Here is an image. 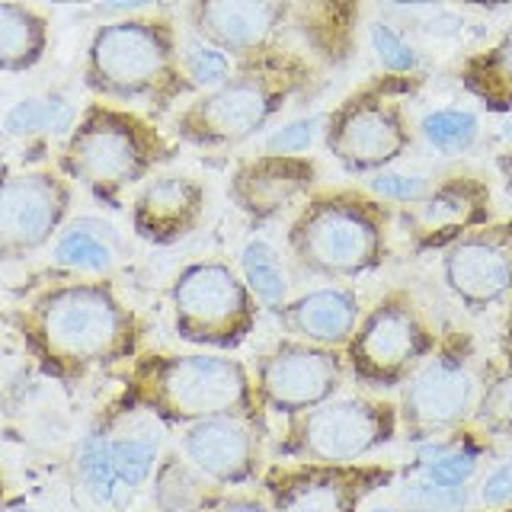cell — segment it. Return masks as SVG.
<instances>
[{
  "label": "cell",
  "instance_id": "obj_10",
  "mask_svg": "<svg viewBox=\"0 0 512 512\" xmlns=\"http://www.w3.org/2000/svg\"><path fill=\"white\" fill-rule=\"evenodd\" d=\"M173 320L183 340L234 349L256 327V301L244 276L221 260L186 266L170 288Z\"/></svg>",
  "mask_w": 512,
  "mask_h": 512
},
{
  "label": "cell",
  "instance_id": "obj_40",
  "mask_svg": "<svg viewBox=\"0 0 512 512\" xmlns=\"http://www.w3.org/2000/svg\"><path fill=\"white\" fill-rule=\"evenodd\" d=\"M154 4V0H106L103 10L109 13H125V10H141V7H148Z\"/></svg>",
  "mask_w": 512,
  "mask_h": 512
},
{
  "label": "cell",
  "instance_id": "obj_36",
  "mask_svg": "<svg viewBox=\"0 0 512 512\" xmlns=\"http://www.w3.org/2000/svg\"><path fill=\"white\" fill-rule=\"evenodd\" d=\"M372 45H375V52L381 58V64L388 71L394 74H407L416 68V55H413V48L397 36V32L391 26H384V23H375L372 26Z\"/></svg>",
  "mask_w": 512,
  "mask_h": 512
},
{
  "label": "cell",
  "instance_id": "obj_39",
  "mask_svg": "<svg viewBox=\"0 0 512 512\" xmlns=\"http://www.w3.org/2000/svg\"><path fill=\"white\" fill-rule=\"evenodd\" d=\"M205 512H272V509L260 496H231V500H218L215 506H208Z\"/></svg>",
  "mask_w": 512,
  "mask_h": 512
},
{
  "label": "cell",
  "instance_id": "obj_17",
  "mask_svg": "<svg viewBox=\"0 0 512 512\" xmlns=\"http://www.w3.org/2000/svg\"><path fill=\"white\" fill-rule=\"evenodd\" d=\"M263 420L212 416L186 426L183 455L218 487H244L263 471Z\"/></svg>",
  "mask_w": 512,
  "mask_h": 512
},
{
  "label": "cell",
  "instance_id": "obj_47",
  "mask_svg": "<svg viewBox=\"0 0 512 512\" xmlns=\"http://www.w3.org/2000/svg\"><path fill=\"white\" fill-rule=\"evenodd\" d=\"M506 135H509V138H512V125H509V132H506Z\"/></svg>",
  "mask_w": 512,
  "mask_h": 512
},
{
  "label": "cell",
  "instance_id": "obj_3",
  "mask_svg": "<svg viewBox=\"0 0 512 512\" xmlns=\"http://www.w3.org/2000/svg\"><path fill=\"white\" fill-rule=\"evenodd\" d=\"M125 400L144 407L167 423H202L212 416H247L263 420L253 391V375L228 356H144L125 378Z\"/></svg>",
  "mask_w": 512,
  "mask_h": 512
},
{
  "label": "cell",
  "instance_id": "obj_13",
  "mask_svg": "<svg viewBox=\"0 0 512 512\" xmlns=\"http://www.w3.org/2000/svg\"><path fill=\"white\" fill-rule=\"evenodd\" d=\"M282 74L247 71L228 77L221 87L205 93L199 103H192L176 119V128H180L183 138L196 144H237L256 135L288 96V84L292 80H282L279 84L276 77Z\"/></svg>",
  "mask_w": 512,
  "mask_h": 512
},
{
  "label": "cell",
  "instance_id": "obj_42",
  "mask_svg": "<svg viewBox=\"0 0 512 512\" xmlns=\"http://www.w3.org/2000/svg\"><path fill=\"white\" fill-rule=\"evenodd\" d=\"M391 4H416L420 7V4H432V0H391Z\"/></svg>",
  "mask_w": 512,
  "mask_h": 512
},
{
  "label": "cell",
  "instance_id": "obj_8",
  "mask_svg": "<svg viewBox=\"0 0 512 512\" xmlns=\"http://www.w3.org/2000/svg\"><path fill=\"white\" fill-rule=\"evenodd\" d=\"M400 432L397 404L375 394L330 397L327 404L292 416L279 439L288 461L356 464L391 445Z\"/></svg>",
  "mask_w": 512,
  "mask_h": 512
},
{
  "label": "cell",
  "instance_id": "obj_21",
  "mask_svg": "<svg viewBox=\"0 0 512 512\" xmlns=\"http://www.w3.org/2000/svg\"><path fill=\"white\" fill-rule=\"evenodd\" d=\"M484 205H487L484 189L461 180L448 183L436 192H426L420 199V212H416L426 234L423 247H448L461 234H468L474 224L487 218Z\"/></svg>",
  "mask_w": 512,
  "mask_h": 512
},
{
  "label": "cell",
  "instance_id": "obj_9",
  "mask_svg": "<svg viewBox=\"0 0 512 512\" xmlns=\"http://www.w3.org/2000/svg\"><path fill=\"white\" fill-rule=\"evenodd\" d=\"M176 52L173 32L154 20H122L103 26L90 42L87 80L116 100H164L180 80H176Z\"/></svg>",
  "mask_w": 512,
  "mask_h": 512
},
{
  "label": "cell",
  "instance_id": "obj_37",
  "mask_svg": "<svg viewBox=\"0 0 512 512\" xmlns=\"http://www.w3.org/2000/svg\"><path fill=\"white\" fill-rule=\"evenodd\" d=\"M317 125H320L317 116H314V119H298V122H292V125L279 128V132L266 141V148H269L272 154H301V151H308V148H311V141H314Z\"/></svg>",
  "mask_w": 512,
  "mask_h": 512
},
{
  "label": "cell",
  "instance_id": "obj_27",
  "mask_svg": "<svg viewBox=\"0 0 512 512\" xmlns=\"http://www.w3.org/2000/svg\"><path fill=\"white\" fill-rule=\"evenodd\" d=\"M240 276H244L253 298L266 304V308L276 311L288 301L285 269L279 263V253L272 250L266 240H250V244L240 250Z\"/></svg>",
  "mask_w": 512,
  "mask_h": 512
},
{
  "label": "cell",
  "instance_id": "obj_30",
  "mask_svg": "<svg viewBox=\"0 0 512 512\" xmlns=\"http://www.w3.org/2000/svg\"><path fill=\"white\" fill-rule=\"evenodd\" d=\"M423 138L436 148L439 154H461L477 141V116L468 109H436L423 116L420 122Z\"/></svg>",
  "mask_w": 512,
  "mask_h": 512
},
{
  "label": "cell",
  "instance_id": "obj_32",
  "mask_svg": "<svg viewBox=\"0 0 512 512\" xmlns=\"http://www.w3.org/2000/svg\"><path fill=\"white\" fill-rule=\"evenodd\" d=\"M400 506L404 512H461L468 506V487H439L426 477H413L400 490Z\"/></svg>",
  "mask_w": 512,
  "mask_h": 512
},
{
  "label": "cell",
  "instance_id": "obj_19",
  "mask_svg": "<svg viewBox=\"0 0 512 512\" xmlns=\"http://www.w3.org/2000/svg\"><path fill=\"white\" fill-rule=\"evenodd\" d=\"M205 212V192L196 180L180 173L154 176V180L138 192L132 208L135 234L151 240V244H176L186 234L196 231Z\"/></svg>",
  "mask_w": 512,
  "mask_h": 512
},
{
  "label": "cell",
  "instance_id": "obj_22",
  "mask_svg": "<svg viewBox=\"0 0 512 512\" xmlns=\"http://www.w3.org/2000/svg\"><path fill=\"white\" fill-rule=\"evenodd\" d=\"M416 455H420V461H416L420 477L439 487H468V480L477 474L480 455H484V442H480V432L464 426L442 439L416 445Z\"/></svg>",
  "mask_w": 512,
  "mask_h": 512
},
{
  "label": "cell",
  "instance_id": "obj_11",
  "mask_svg": "<svg viewBox=\"0 0 512 512\" xmlns=\"http://www.w3.org/2000/svg\"><path fill=\"white\" fill-rule=\"evenodd\" d=\"M346 375L349 368L343 349L285 336L256 359L253 391L263 410L292 420V416L314 410L340 394Z\"/></svg>",
  "mask_w": 512,
  "mask_h": 512
},
{
  "label": "cell",
  "instance_id": "obj_7",
  "mask_svg": "<svg viewBox=\"0 0 512 512\" xmlns=\"http://www.w3.org/2000/svg\"><path fill=\"white\" fill-rule=\"evenodd\" d=\"M474 359V340L464 330L439 336L432 356L407 378L397 397V416L407 442L423 445L471 423L480 391Z\"/></svg>",
  "mask_w": 512,
  "mask_h": 512
},
{
  "label": "cell",
  "instance_id": "obj_1",
  "mask_svg": "<svg viewBox=\"0 0 512 512\" xmlns=\"http://www.w3.org/2000/svg\"><path fill=\"white\" fill-rule=\"evenodd\" d=\"M26 336L48 368L84 372L132 356L138 320L106 282H68L32 301Z\"/></svg>",
  "mask_w": 512,
  "mask_h": 512
},
{
  "label": "cell",
  "instance_id": "obj_18",
  "mask_svg": "<svg viewBox=\"0 0 512 512\" xmlns=\"http://www.w3.org/2000/svg\"><path fill=\"white\" fill-rule=\"evenodd\" d=\"M314 183V164L298 154H269L244 164L231 180V199L244 215L266 221L282 215Z\"/></svg>",
  "mask_w": 512,
  "mask_h": 512
},
{
  "label": "cell",
  "instance_id": "obj_14",
  "mask_svg": "<svg viewBox=\"0 0 512 512\" xmlns=\"http://www.w3.org/2000/svg\"><path fill=\"white\" fill-rule=\"evenodd\" d=\"M327 148L352 173L388 167L407 151L410 132L391 84L356 93L327 122Z\"/></svg>",
  "mask_w": 512,
  "mask_h": 512
},
{
  "label": "cell",
  "instance_id": "obj_43",
  "mask_svg": "<svg viewBox=\"0 0 512 512\" xmlns=\"http://www.w3.org/2000/svg\"><path fill=\"white\" fill-rule=\"evenodd\" d=\"M55 4H90V0H55Z\"/></svg>",
  "mask_w": 512,
  "mask_h": 512
},
{
  "label": "cell",
  "instance_id": "obj_35",
  "mask_svg": "<svg viewBox=\"0 0 512 512\" xmlns=\"http://www.w3.org/2000/svg\"><path fill=\"white\" fill-rule=\"evenodd\" d=\"M368 189L375 192L378 199L384 202H420L426 192H429V183L423 180V176L416 173H375L372 180H368Z\"/></svg>",
  "mask_w": 512,
  "mask_h": 512
},
{
  "label": "cell",
  "instance_id": "obj_34",
  "mask_svg": "<svg viewBox=\"0 0 512 512\" xmlns=\"http://www.w3.org/2000/svg\"><path fill=\"white\" fill-rule=\"evenodd\" d=\"M231 61L215 45H192L186 52V74L199 87H221L228 80Z\"/></svg>",
  "mask_w": 512,
  "mask_h": 512
},
{
  "label": "cell",
  "instance_id": "obj_2",
  "mask_svg": "<svg viewBox=\"0 0 512 512\" xmlns=\"http://www.w3.org/2000/svg\"><path fill=\"white\" fill-rule=\"evenodd\" d=\"M352 0H192L199 36L240 58H269L298 36L320 55H340L349 36Z\"/></svg>",
  "mask_w": 512,
  "mask_h": 512
},
{
  "label": "cell",
  "instance_id": "obj_26",
  "mask_svg": "<svg viewBox=\"0 0 512 512\" xmlns=\"http://www.w3.org/2000/svg\"><path fill=\"white\" fill-rule=\"evenodd\" d=\"M464 84L490 109H512V32L496 42L487 55L468 61Z\"/></svg>",
  "mask_w": 512,
  "mask_h": 512
},
{
  "label": "cell",
  "instance_id": "obj_16",
  "mask_svg": "<svg viewBox=\"0 0 512 512\" xmlns=\"http://www.w3.org/2000/svg\"><path fill=\"white\" fill-rule=\"evenodd\" d=\"M71 192L55 173L0 176V260L42 250L68 215Z\"/></svg>",
  "mask_w": 512,
  "mask_h": 512
},
{
  "label": "cell",
  "instance_id": "obj_5",
  "mask_svg": "<svg viewBox=\"0 0 512 512\" xmlns=\"http://www.w3.org/2000/svg\"><path fill=\"white\" fill-rule=\"evenodd\" d=\"M439 343L436 327L410 288H391L362 311L356 333L343 346L346 368L368 391L404 388Z\"/></svg>",
  "mask_w": 512,
  "mask_h": 512
},
{
  "label": "cell",
  "instance_id": "obj_38",
  "mask_svg": "<svg viewBox=\"0 0 512 512\" xmlns=\"http://www.w3.org/2000/svg\"><path fill=\"white\" fill-rule=\"evenodd\" d=\"M480 503H484V509L512 506V461L500 464V468H493L484 477V484H480Z\"/></svg>",
  "mask_w": 512,
  "mask_h": 512
},
{
  "label": "cell",
  "instance_id": "obj_31",
  "mask_svg": "<svg viewBox=\"0 0 512 512\" xmlns=\"http://www.w3.org/2000/svg\"><path fill=\"white\" fill-rule=\"evenodd\" d=\"M77 471L84 480L87 493L96 503H112L116 496V468H112V455H109V439L106 436H87L77 448Z\"/></svg>",
  "mask_w": 512,
  "mask_h": 512
},
{
  "label": "cell",
  "instance_id": "obj_46",
  "mask_svg": "<svg viewBox=\"0 0 512 512\" xmlns=\"http://www.w3.org/2000/svg\"><path fill=\"white\" fill-rule=\"evenodd\" d=\"M490 512H512V506H503V509H490Z\"/></svg>",
  "mask_w": 512,
  "mask_h": 512
},
{
  "label": "cell",
  "instance_id": "obj_15",
  "mask_svg": "<svg viewBox=\"0 0 512 512\" xmlns=\"http://www.w3.org/2000/svg\"><path fill=\"white\" fill-rule=\"evenodd\" d=\"M442 282L464 311L484 314L512 298V221L461 234L442 253Z\"/></svg>",
  "mask_w": 512,
  "mask_h": 512
},
{
  "label": "cell",
  "instance_id": "obj_4",
  "mask_svg": "<svg viewBox=\"0 0 512 512\" xmlns=\"http://www.w3.org/2000/svg\"><path fill=\"white\" fill-rule=\"evenodd\" d=\"M285 244L308 276L359 279L388 260V208L359 192L317 196L298 212Z\"/></svg>",
  "mask_w": 512,
  "mask_h": 512
},
{
  "label": "cell",
  "instance_id": "obj_24",
  "mask_svg": "<svg viewBox=\"0 0 512 512\" xmlns=\"http://www.w3.org/2000/svg\"><path fill=\"white\" fill-rule=\"evenodd\" d=\"M468 426L487 439H512V356L484 365Z\"/></svg>",
  "mask_w": 512,
  "mask_h": 512
},
{
  "label": "cell",
  "instance_id": "obj_41",
  "mask_svg": "<svg viewBox=\"0 0 512 512\" xmlns=\"http://www.w3.org/2000/svg\"><path fill=\"white\" fill-rule=\"evenodd\" d=\"M503 343L512 356V298H509V308H506V324H503Z\"/></svg>",
  "mask_w": 512,
  "mask_h": 512
},
{
  "label": "cell",
  "instance_id": "obj_6",
  "mask_svg": "<svg viewBox=\"0 0 512 512\" xmlns=\"http://www.w3.org/2000/svg\"><path fill=\"white\" fill-rule=\"evenodd\" d=\"M164 157L167 144L148 122L122 109L90 106L68 138L64 170L93 196L116 199L125 186L144 180Z\"/></svg>",
  "mask_w": 512,
  "mask_h": 512
},
{
  "label": "cell",
  "instance_id": "obj_28",
  "mask_svg": "<svg viewBox=\"0 0 512 512\" xmlns=\"http://www.w3.org/2000/svg\"><path fill=\"white\" fill-rule=\"evenodd\" d=\"M4 128L7 135H36V132H68L74 128V109L61 100V96H52V100H36V96H29V100H20L7 116H4Z\"/></svg>",
  "mask_w": 512,
  "mask_h": 512
},
{
  "label": "cell",
  "instance_id": "obj_44",
  "mask_svg": "<svg viewBox=\"0 0 512 512\" xmlns=\"http://www.w3.org/2000/svg\"><path fill=\"white\" fill-rule=\"evenodd\" d=\"M7 512H32L29 506H13V509H7Z\"/></svg>",
  "mask_w": 512,
  "mask_h": 512
},
{
  "label": "cell",
  "instance_id": "obj_25",
  "mask_svg": "<svg viewBox=\"0 0 512 512\" xmlns=\"http://www.w3.org/2000/svg\"><path fill=\"white\" fill-rule=\"evenodd\" d=\"M45 20L20 4L0 0V71H23L42 58Z\"/></svg>",
  "mask_w": 512,
  "mask_h": 512
},
{
  "label": "cell",
  "instance_id": "obj_20",
  "mask_svg": "<svg viewBox=\"0 0 512 512\" xmlns=\"http://www.w3.org/2000/svg\"><path fill=\"white\" fill-rule=\"evenodd\" d=\"M276 317L282 330L288 336H295V340L343 349L359 327L362 304L352 288L330 285V288L304 292L298 298H288L282 308H276Z\"/></svg>",
  "mask_w": 512,
  "mask_h": 512
},
{
  "label": "cell",
  "instance_id": "obj_33",
  "mask_svg": "<svg viewBox=\"0 0 512 512\" xmlns=\"http://www.w3.org/2000/svg\"><path fill=\"white\" fill-rule=\"evenodd\" d=\"M55 263L68 269H84V272H103L112 263V253L100 237L87 231H68L55 247Z\"/></svg>",
  "mask_w": 512,
  "mask_h": 512
},
{
  "label": "cell",
  "instance_id": "obj_29",
  "mask_svg": "<svg viewBox=\"0 0 512 512\" xmlns=\"http://www.w3.org/2000/svg\"><path fill=\"white\" fill-rule=\"evenodd\" d=\"M157 448L160 442L154 432H132V436L109 439V455L119 484L141 487L157 468Z\"/></svg>",
  "mask_w": 512,
  "mask_h": 512
},
{
  "label": "cell",
  "instance_id": "obj_23",
  "mask_svg": "<svg viewBox=\"0 0 512 512\" xmlns=\"http://www.w3.org/2000/svg\"><path fill=\"white\" fill-rule=\"evenodd\" d=\"M218 500V484L208 480L186 455L167 458L154 474V503L160 512H205Z\"/></svg>",
  "mask_w": 512,
  "mask_h": 512
},
{
  "label": "cell",
  "instance_id": "obj_12",
  "mask_svg": "<svg viewBox=\"0 0 512 512\" xmlns=\"http://www.w3.org/2000/svg\"><path fill=\"white\" fill-rule=\"evenodd\" d=\"M394 480L388 464H272L263 496L272 512H359L362 503Z\"/></svg>",
  "mask_w": 512,
  "mask_h": 512
},
{
  "label": "cell",
  "instance_id": "obj_45",
  "mask_svg": "<svg viewBox=\"0 0 512 512\" xmlns=\"http://www.w3.org/2000/svg\"><path fill=\"white\" fill-rule=\"evenodd\" d=\"M375 512H400V509H391V506H381V509H375Z\"/></svg>",
  "mask_w": 512,
  "mask_h": 512
}]
</instances>
